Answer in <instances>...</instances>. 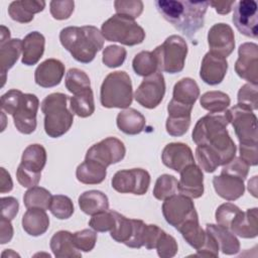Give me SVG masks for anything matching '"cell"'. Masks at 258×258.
<instances>
[{"label": "cell", "instance_id": "6da1fadb", "mask_svg": "<svg viewBox=\"0 0 258 258\" xmlns=\"http://www.w3.org/2000/svg\"><path fill=\"white\" fill-rule=\"evenodd\" d=\"M210 1L157 0L155 6L161 16L177 30L185 34L191 42L195 35L204 26L205 15Z\"/></svg>", "mask_w": 258, "mask_h": 258}, {"label": "cell", "instance_id": "7a4b0ae2", "mask_svg": "<svg viewBox=\"0 0 258 258\" xmlns=\"http://www.w3.org/2000/svg\"><path fill=\"white\" fill-rule=\"evenodd\" d=\"M102 32L93 25L68 26L59 32L61 45L83 63L91 62L104 46Z\"/></svg>", "mask_w": 258, "mask_h": 258}, {"label": "cell", "instance_id": "3957f363", "mask_svg": "<svg viewBox=\"0 0 258 258\" xmlns=\"http://www.w3.org/2000/svg\"><path fill=\"white\" fill-rule=\"evenodd\" d=\"M69 96L62 93H52L41 103L44 114V131L51 138H57L67 133L73 125L74 114L68 109Z\"/></svg>", "mask_w": 258, "mask_h": 258}, {"label": "cell", "instance_id": "277c9868", "mask_svg": "<svg viewBox=\"0 0 258 258\" xmlns=\"http://www.w3.org/2000/svg\"><path fill=\"white\" fill-rule=\"evenodd\" d=\"M132 99V83L126 72H113L105 78L100 90V102L103 107L126 109L131 105Z\"/></svg>", "mask_w": 258, "mask_h": 258}, {"label": "cell", "instance_id": "5b68a950", "mask_svg": "<svg viewBox=\"0 0 258 258\" xmlns=\"http://www.w3.org/2000/svg\"><path fill=\"white\" fill-rule=\"evenodd\" d=\"M104 38L108 41H117L125 45L133 46L143 42L144 29L129 17L115 14L106 20L101 27Z\"/></svg>", "mask_w": 258, "mask_h": 258}, {"label": "cell", "instance_id": "8992f818", "mask_svg": "<svg viewBox=\"0 0 258 258\" xmlns=\"http://www.w3.org/2000/svg\"><path fill=\"white\" fill-rule=\"evenodd\" d=\"M156 57L158 71L176 74L183 70L187 54V44L179 35H170L153 51Z\"/></svg>", "mask_w": 258, "mask_h": 258}, {"label": "cell", "instance_id": "52a82bcc", "mask_svg": "<svg viewBox=\"0 0 258 258\" xmlns=\"http://www.w3.org/2000/svg\"><path fill=\"white\" fill-rule=\"evenodd\" d=\"M240 143H257V117L252 110L237 104L226 111Z\"/></svg>", "mask_w": 258, "mask_h": 258}, {"label": "cell", "instance_id": "ba28073f", "mask_svg": "<svg viewBox=\"0 0 258 258\" xmlns=\"http://www.w3.org/2000/svg\"><path fill=\"white\" fill-rule=\"evenodd\" d=\"M111 183L118 192L142 196L148 190L150 175L148 171L142 168L123 169L114 174Z\"/></svg>", "mask_w": 258, "mask_h": 258}, {"label": "cell", "instance_id": "9c48e42d", "mask_svg": "<svg viewBox=\"0 0 258 258\" xmlns=\"http://www.w3.org/2000/svg\"><path fill=\"white\" fill-rule=\"evenodd\" d=\"M162 214L165 221L175 229L189 218L198 216L191 199L182 194H177L164 200Z\"/></svg>", "mask_w": 258, "mask_h": 258}, {"label": "cell", "instance_id": "30bf717a", "mask_svg": "<svg viewBox=\"0 0 258 258\" xmlns=\"http://www.w3.org/2000/svg\"><path fill=\"white\" fill-rule=\"evenodd\" d=\"M164 94L165 82L163 75L156 72L143 79L134 94V98L142 107L154 109L161 103Z\"/></svg>", "mask_w": 258, "mask_h": 258}, {"label": "cell", "instance_id": "8fae6325", "mask_svg": "<svg viewBox=\"0 0 258 258\" xmlns=\"http://www.w3.org/2000/svg\"><path fill=\"white\" fill-rule=\"evenodd\" d=\"M126 153L125 145L115 137H107L91 146L85 159L97 161L105 167L121 161Z\"/></svg>", "mask_w": 258, "mask_h": 258}, {"label": "cell", "instance_id": "7c38bea8", "mask_svg": "<svg viewBox=\"0 0 258 258\" xmlns=\"http://www.w3.org/2000/svg\"><path fill=\"white\" fill-rule=\"evenodd\" d=\"M39 100L33 94H22L19 105L13 113L16 129L23 134H31L36 128V114Z\"/></svg>", "mask_w": 258, "mask_h": 258}, {"label": "cell", "instance_id": "4fadbf2b", "mask_svg": "<svg viewBox=\"0 0 258 258\" xmlns=\"http://www.w3.org/2000/svg\"><path fill=\"white\" fill-rule=\"evenodd\" d=\"M237 75L253 85H258V45L245 42L239 46L235 63Z\"/></svg>", "mask_w": 258, "mask_h": 258}, {"label": "cell", "instance_id": "5bb4252c", "mask_svg": "<svg viewBox=\"0 0 258 258\" xmlns=\"http://www.w3.org/2000/svg\"><path fill=\"white\" fill-rule=\"evenodd\" d=\"M232 20L239 32L248 37H257V3L254 0L239 1L234 8Z\"/></svg>", "mask_w": 258, "mask_h": 258}, {"label": "cell", "instance_id": "9a60e30c", "mask_svg": "<svg viewBox=\"0 0 258 258\" xmlns=\"http://www.w3.org/2000/svg\"><path fill=\"white\" fill-rule=\"evenodd\" d=\"M208 43L211 52L226 58L235 48V35L232 27L226 23L214 24L208 32Z\"/></svg>", "mask_w": 258, "mask_h": 258}, {"label": "cell", "instance_id": "2e32d148", "mask_svg": "<svg viewBox=\"0 0 258 258\" xmlns=\"http://www.w3.org/2000/svg\"><path fill=\"white\" fill-rule=\"evenodd\" d=\"M163 164L177 172H180L184 167L195 163V158L190 147L181 142H172L165 145L161 153Z\"/></svg>", "mask_w": 258, "mask_h": 258}, {"label": "cell", "instance_id": "e0dca14e", "mask_svg": "<svg viewBox=\"0 0 258 258\" xmlns=\"http://www.w3.org/2000/svg\"><path fill=\"white\" fill-rule=\"evenodd\" d=\"M228 71L227 59L214 52H207L202 60L200 77L210 86L222 83Z\"/></svg>", "mask_w": 258, "mask_h": 258}, {"label": "cell", "instance_id": "ac0fdd59", "mask_svg": "<svg viewBox=\"0 0 258 258\" xmlns=\"http://www.w3.org/2000/svg\"><path fill=\"white\" fill-rule=\"evenodd\" d=\"M179 173V192L190 199L201 198L204 194V174L201 167L192 163L184 167Z\"/></svg>", "mask_w": 258, "mask_h": 258}, {"label": "cell", "instance_id": "d6986e66", "mask_svg": "<svg viewBox=\"0 0 258 258\" xmlns=\"http://www.w3.org/2000/svg\"><path fill=\"white\" fill-rule=\"evenodd\" d=\"M63 75V63L58 59L48 58L36 68L34 72V81L42 88H52L61 82Z\"/></svg>", "mask_w": 258, "mask_h": 258}, {"label": "cell", "instance_id": "ffe728a7", "mask_svg": "<svg viewBox=\"0 0 258 258\" xmlns=\"http://www.w3.org/2000/svg\"><path fill=\"white\" fill-rule=\"evenodd\" d=\"M213 185L217 195L227 201L238 200L245 191L244 179L225 173L214 176Z\"/></svg>", "mask_w": 258, "mask_h": 258}, {"label": "cell", "instance_id": "44dd1931", "mask_svg": "<svg viewBox=\"0 0 258 258\" xmlns=\"http://www.w3.org/2000/svg\"><path fill=\"white\" fill-rule=\"evenodd\" d=\"M258 209H248L246 212H240L232 221L229 230L242 238L252 239L258 234Z\"/></svg>", "mask_w": 258, "mask_h": 258}, {"label": "cell", "instance_id": "7402d4cb", "mask_svg": "<svg viewBox=\"0 0 258 258\" xmlns=\"http://www.w3.org/2000/svg\"><path fill=\"white\" fill-rule=\"evenodd\" d=\"M45 7L44 1L39 0H18L9 4L8 14L14 21L28 23L33 20L35 13L41 12Z\"/></svg>", "mask_w": 258, "mask_h": 258}, {"label": "cell", "instance_id": "603a6c76", "mask_svg": "<svg viewBox=\"0 0 258 258\" xmlns=\"http://www.w3.org/2000/svg\"><path fill=\"white\" fill-rule=\"evenodd\" d=\"M45 38L38 31L28 33L22 40V59L25 66H33L38 62L44 52Z\"/></svg>", "mask_w": 258, "mask_h": 258}, {"label": "cell", "instance_id": "cb8c5ba5", "mask_svg": "<svg viewBox=\"0 0 258 258\" xmlns=\"http://www.w3.org/2000/svg\"><path fill=\"white\" fill-rule=\"evenodd\" d=\"M22 228L30 236L37 237L44 234L49 227V218L43 209L30 208L22 217Z\"/></svg>", "mask_w": 258, "mask_h": 258}, {"label": "cell", "instance_id": "d4e9b609", "mask_svg": "<svg viewBox=\"0 0 258 258\" xmlns=\"http://www.w3.org/2000/svg\"><path fill=\"white\" fill-rule=\"evenodd\" d=\"M50 249L56 258H78L81 251L74 243L73 234L69 231H58L50 239Z\"/></svg>", "mask_w": 258, "mask_h": 258}, {"label": "cell", "instance_id": "484cf974", "mask_svg": "<svg viewBox=\"0 0 258 258\" xmlns=\"http://www.w3.org/2000/svg\"><path fill=\"white\" fill-rule=\"evenodd\" d=\"M206 231L214 236L219 245V249L222 250L224 254L235 255L240 251V242L229 229L220 225L207 224Z\"/></svg>", "mask_w": 258, "mask_h": 258}, {"label": "cell", "instance_id": "4316f807", "mask_svg": "<svg viewBox=\"0 0 258 258\" xmlns=\"http://www.w3.org/2000/svg\"><path fill=\"white\" fill-rule=\"evenodd\" d=\"M117 127L120 131L128 135H136L143 131L146 120L145 117L133 108H126L117 115Z\"/></svg>", "mask_w": 258, "mask_h": 258}, {"label": "cell", "instance_id": "83f0119b", "mask_svg": "<svg viewBox=\"0 0 258 258\" xmlns=\"http://www.w3.org/2000/svg\"><path fill=\"white\" fill-rule=\"evenodd\" d=\"M22 51V40L19 38L9 39L0 43V68L3 87L6 81V73L16 63Z\"/></svg>", "mask_w": 258, "mask_h": 258}, {"label": "cell", "instance_id": "f1b7e54d", "mask_svg": "<svg viewBox=\"0 0 258 258\" xmlns=\"http://www.w3.org/2000/svg\"><path fill=\"white\" fill-rule=\"evenodd\" d=\"M79 207L85 214L90 216L108 211V197L104 192L96 189L84 191L79 197Z\"/></svg>", "mask_w": 258, "mask_h": 258}, {"label": "cell", "instance_id": "f546056e", "mask_svg": "<svg viewBox=\"0 0 258 258\" xmlns=\"http://www.w3.org/2000/svg\"><path fill=\"white\" fill-rule=\"evenodd\" d=\"M104 165L97 161L85 159L76 170L77 179L85 184H98L101 183L107 175V171Z\"/></svg>", "mask_w": 258, "mask_h": 258}, {"label": "cell", "instance_id": "4dcf8cb0", "mask_svg": "<svg viewBox=\"0 0 258 258\" xmlns=\"http://www.w3.org/2000/svg\"><path fill=\"white\" fill-rule=\"evenodd\" d=\"M176 230L182 235L185 242L196 250L200 249L206 241L207 233L200 226L199 216L189 218L176 228Z\"/></svg>", "mask_w": 258, "mask_h": 258}, {"label": "cell", "instance_id": "1f68e13d", "mask_svg": "<svg viewBox=\"0 0 258 258\" xmlns=\"http://www.w3.org/2000/svg\"><path fill=\"white\" fill-rule=\"evenodd\" d=\"M46 163V150L40 144L28 145L21 156L20 165L27 170L41 173Z\"/></svg>", "mask_w": 258, "mask_h": 258}, {"label": "cell", "instance_id": "d6a6232c", "mask_svg": "<svg viewBox=\"0 0 258 258\" xmlns=\"http://www.w3.org/2000/svg\"><path fill=\"white\" fill-rule=\"evenodd\" d=\"M200 97V89L197 82L190 78L179 80L173 87L172 99L178 103L192 106Z\"/></svg>", "mask_w": 258, "mask_h": 258}, {"label": "cell", "instance_id": "836d02e7", "mask_svg": "<svg viewBox=\"0 0 258 258\" xmlns=\"http://www.w3.org/2000/svg\"><path fill=\"white\" fill-rule=\"evenodd\" d=\"M115 226L110 231L111 237L119 243H123L126 246L134 236L136 228V219H128L123 215L114 211Z\"/></svg>", "mask_w": 258, "mask_h": 258}, {"label": "cell", "instance_id": "e575fe53", "mask_svg": "<svg viewBox=\"0 0 258 258\" xmlns=\"http://www.w3.org/2000/svg\"><path fill=\"white\" fill-rule=\"evenodd\" d=\"M70 107L73 114L87 118L91 116L95 111V103H94V95L92 89L81 92L77 95H74L70 99Z\"/></svg>", "mask_w": 258, "mask_h": 258}, {"label": "cell", "instance_id": "d590c367", "mask_svg": "<svg viewBox=\"0 0 258 258\" xmlns=\"http://www.w3.org/2000/svg\"><path fill=\"white\" fill-rule=\"evenodd\" d=\"M230 97L221 91H210L202 95L200 104L210 113H222L230 106Z\"/></svg>", "mask_w": 258, "mask_h": 258}, {"label": "cell", "instance_id": "8d00e7d4", "mask_svg": "<svg viewBox=\"0 0 258 258\" xmlns=\"http://www.w3.org/2000/svg\"><path fill=\"white\" fill-rule=\"evenodd\" d=\"M132 68L136 75L145 78L156 73L158 64L152 51L143 50L134 56L132 60Z\"/></svg>", "mask_w": 258, "mask_h": 258}, {"label": "cell", "instance_id": "74e56055", "mask_svg": "<svg viewBox=\"0 0 258 258\" xmlns=\"http://www.w3.org/2000/svg\"><path fill=\"white\" fill-rule=\"evenodd\" d=\"M51 194L44 187L32 186L30 187L23 197L24 206L27 209L39 208L43 210H48L51 202Z\"/></svg>", "mask_w": 258, "mask_h": 258}, {"label": "cell", "instance_id": "f35d334b", "mask_svg": "<svg viewBox=\"0 0 258 258\" xmlns=\"http://www.w3.org/2000/svg\"><path fill=\"white\" fill-rule=\"evenodd\" d=\"M179 192L178 180L170 174L160 175L155 182L153 188V196L159 201H164L169 197L177 195Z\"/></svg>", "mask_w": 258, "mask_h": 258}, {"label": "cell", "instance_id": "ab89813d", "mask_svg": "<svg viewBox=\"0 0 258 258\" xmlns=\"http://www.w3.org/2000/svg\"><path fill=\"white\" fill-rule=\"evenodd\" d=\"M66 88L69 92L77 95L81 92L91 89L89 76L79 69H70L66 76Z\"/></svg>", "mask_w": 258, "mask_h": 258}, {"label": "cell", "instance_id": "60d3db41", "mask_svg": "<svg viewBox=\"0 0 258 258\" xmlns=\"http://www.w3.org/2000/svg\"><path fill=\"white\" fill-rule=\"evenodd\" d=\"M196 156L199 165L206 172H214L221 164L218 154L207 145H198L196 148Z\"/></svg>", "mask_w": 258, "mask_h": 258}, {"label": "cell", "instance_id": "b9f144b4", "mask_svg": "<svg viewBox=\"0 0 258 258\" xmlns=\"http://www.w3.org/2000/svg\"><path fill=\"white\" fill-rule=\"evenodd\" d=\"M74 204L69 197L63 195L52 196L49 211L55 218L59 220L69 219L74 214Z\"/></svg>", "mask_w": 258, "mask_h": 258}, {"label": "cell", "instance_id": "7bdbcfd3", "mask_svg": "<svg viewBox=\"0 0 258 258\" xmlns=\"http://www.w3.org/2000/svg\"><path fill=\"white\" fill-rule=\"evenodd\" d=\"M190 125V115H168L166 119V131L169 135L178 137L185 134Z\"/></svg>", "mask_w": 258, "mask_h": 258}, {"label": "cell", "instance_id": "ee69618b", "mask_svg": "<svg viewBox=\"0 0 258 258\" xmlns=\"http://www.w3.org/2000/svg\"><path fill=\"white\" fill-rule=\"evenodd\" d=\"M257 85L253 84H245L243 85L238 92V104L250 109L257 110L258 109V89Z\"/></svg>", "mask_w": 258, "mask_h": 258}, {"label": "cell", "instance_id": "f6af8a7d", "mask_svg": "<svg viewBox=\"0 0 258 258\" xmlns=\"http://www.w3.org/2000/svg\"><path fill=\"white\" fill-rule=\"evenodd\" d=\"M116 14L135 19L143 11V2L140 0H116L114 2Z\"/></svg>", "mask_w": 258, "mask_h": 258}, {"label": "cell", "instance_id": "bcb514c9", "mask_svg": "<svg viewBox=\"0 0 258 258\" xmlns=\"http://www.w3.org/2000/svg\"><path fill=\"white\" fill-rule=\"evenodd\" d=\"M127 55L124 47L119 45H108L103 50V63L108 68H117L123 64Z\"/></svg>", "mask_w": 258, "mask_h": 258}, {"label": "cell", "instance_id": "7dc6e473", "mask_svg": "<svg viewBox=\"0 0 258 258\" xmlns=\"http://www.w3.org/2000/svg\"><path fill=\"white\" fill-rule=\"evenodd\" d=\"M89 226L96 232L111 231L115 226L114 211H105L92 216Z\"/></svg>", "mask_w": 258, "mask_h": 258}, {"label": "cell", "instance_id": "c3c4849f", "mask_svg": "<svg viewBox=\"0 0 258 258\" xmlns=\"http://www.w3.org/2000/svg\"><path fill=\"white\" fill-rule=\"evenodd\" d=\"M74 243L80 251L90 252L94 249L97 242V234L95 230L84 229L73 234Z\"/></svg>", "mask_w": 258, "mask_h": 258}, {"label": "cell", "instance_id": "681fc988", "mask_svg": "<svg viewBox=\"0 0 258 258\" xmlns=\"http://www.w3.org/2000/svg\"><path fill=\"white\" fill-rule=\"evenodd\" d=\"M240 212L241 210L236 205L231 203H225L217 209L215 218L218 225L229 229L232 221Z\"/></svg>", "mask_w": 258, "mask_h": 258}, {"label": "cell", "instance_id": "f907efd6", "mask_svg": "<svg viewBox=\"0 0 258 258\" xmlns=\"http://www.w3.org/2000/svg\"><path fill=\"white\" fill-rule=\"evenodd\" d=\"M155 249L157 250V254L159 257L171 258L175 256V254L177 253L178 247L176 240L171 235L163 232L156 243Z\"/></svg>", "mask_w": 258, "mask_h": 258}, {"label": "cell", "instance_id": "816d5d0a", "mask_svg": "<svg viewBox=\"0 0 258 258\" xmlns=\"http://www.w3.org/2000/svg\"><path fill=\"white\" fill-rule=\"evenodd\" d=\"M50 14L56 20H64L71 17L74 12L75 2L72 0L51 1L49 4Z\"/></svg>", "mask_w": 258, "mask_h": 258}, {"label": "cell", "instance_id": "f5cc1de1", "mask_svg": "<svg viewBox=\"0 0 258 258\" xmlns=\"http://www.w3.org/2000/svg\"><path fill=\"white\" fill-rule=\"evenodd\" d=\"M249 172V165L240 157H234L231 161L223 165L221 173L238 176L245 179Z\"/></svg>", "mask_w": 258, "mask_h": 258}, {"label": "cell", "instance_id": "db71d44e", "mask_svg": "<svg viewBox=\"0 0 258 258\" xmlns=\"http://www.w3.org/2000/svg\"><path fill=\"white\" fill-rule=\"evenodd\" d=\"M22 94L23 93L21 91L12 89V90H9L8 92H6L4 95H2V97H1L2 112L13 115V113L15 112V110L17 109V107L19 105Z\"/></svg>", "mask_w": 258, "mask_h": 258}, {"label": "cell", "instance_id": "11a10c76", "mask_svg": "<svg viewBox=\"0 0 258 258\" xmlns=\"http://www.w3.org/2000/svg\"><path fill=\"white\" fill-rule=\"evenodd\" d=\"M16 177L18 182L24 186V187H32L37 185V183L40 180L41 173L33 172L30 170H27L23 166L19 164L17 170H16Z\"/></svg>", "mask_w": 258, "mask_h": 258}, {"label": "cell", "instance_id": "9f6ffc18", "mask_svg": "<svg viewBox=\"0 0 258 258\" xmlns=\"http://www.w3.org/2000/svg\"><path fill=\"white\" fill-rule=\"evenodd\" d=\"M240 158L249 166H255L258 163L257 143H240Z\"/></svg>", "mask_w": 258, "mask_h": 258}, {"label": "cell", "instance_id": "6f0895ef", "mask_svg": "<svg viewBox=\"0 0 258 258\" xmlns=\"http://www.w3.org/2000/svg\"><path fill=\"white\" fill-rule=\"evenodd\" d=\"M19 210L18 201L13 197H5L1 199V217L7 220H13Z\"/></svg>", "mask_w": 258, "mask_h": 258}, {"label": "cell", "instance_id": "680465c9", "mask_svg": "<svg viewBox=\"0 0 258 258\" xmlns=\"http://www.w3.org/2000/svg\"><path fill=\"white\" fill-rule=\"evenodd\" d=\"M207 237L204 245L197 250V255L204 257H218L219 255V245L212 234L207 232Z\"/></svg>", "mask_w": 258, "mask_h": 258}, {"label": "cell", "instance_id": "91938a15", "mask_svg": "<svg viewBox=\"0 0 258 258\" xmlns=\"http://www.w3.org/2000/svg\"><path fill=\"white\" fill-rule=\"evenodd\" d=\"M164 231L157 227L156 225L146 224V229H145V235H144V246L146 249H154L156 246L157 241L159 240L160 236L162 235Z\"/></svg>", "mask_w": 258, "mask_h": 258}, {"label": "cell", "instance_id": "94428289", "mask_svg": "<svg viewBox=\"0 0 258 258\" xmlns=\"http://www.w3.org/2000/svg\"><path fill=\"white\" fill-rule=\"evenodd\" d=\"M0 233H1V236H0L1 244H6L12 239V237H13V227L11 225L10 220H7V219L1 217Z\"/></svg>", "mask_w": 258, "mask_h": 258}, {"label": "cell", "instance_id": "6125c7cd", "mask_svg": "<svg viewBox=\"0 0 258 258\" xmlns=\"http://www.w3.org/2000/svg\"><path fill=\"white\" fill-rule=\"evenodd\" d=\"M0 171H1L0 192L5 194V192L10 191L13 188V182H12V178H11L9 172L4 167H1Z\"/></svg>", "mask_w": 258, "mask_h": 258}, {"label": "cell", "instance_id": "be15d7a7", "mask_svg": "<svg viewBox=\"0 0 258 258\" xmlns=\"http://www.w3.org/2000/svg\"><path fill=\"white\" fill-rule=\"evenodd\" d=\"M235 4H236L235 1H230V2L211 1L210 2V5H212L219 14H228L232 10Z\"/></svg>", "mask_w": 258, "mask_h": 258}, {"label": "cell", "instance_id": "e7e4bbea", "mask_svg": "<svg viewBox=\"0 0 258 258\" xmlns=\"http://www.w3.org/2000/svg\"><path fill=\"white\" fill-rule=\"evenodd\" d=\"M10 39V31L9 29L2 25L1 26V38H0V43H3L5 41H8Z\"/></svg>", "mask_w": 258, "mask_h": 258}, {"label": "cell", "instance_id": "03108f58", "mask_svg": "<svg viewBox=\"0 0 258 258\" xmlns=\"http://www.w3.org/2000/svg\"><path fill=\"white\" fill-rule=\"evenodd\" d=\"M256 180H257V176H253V179L252 180H250L249 182H248V189H249V191H250V189L253 187L254 189V194L256 195ZM257 196V195H256Z\"/></svg>", "mask_w": 258, "mask_h": 258}, {"label": "cell", "instance_id": "003e7915", "mask_svg": "<svg viewBox=\"0 0 258 258\" xmlns=\"http://www.w3.org/2000/svg\"><path fill=\"white\" fill-rule=\"evenodd\" d=\"M6 255H7L8 257H11V256H14V257L18 256V257H19V255H18L17 253L13 252L11 249H7V250H5V251L2 253V257H5Z\"/></svg>", "mask_w": 258, "mask_h": 258}]
</instances>
